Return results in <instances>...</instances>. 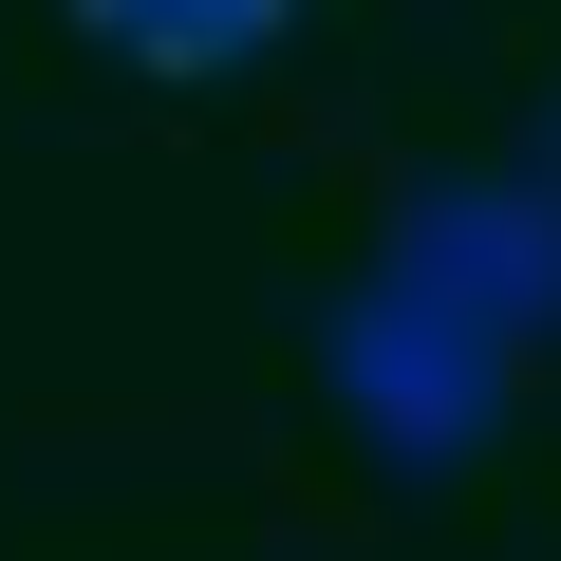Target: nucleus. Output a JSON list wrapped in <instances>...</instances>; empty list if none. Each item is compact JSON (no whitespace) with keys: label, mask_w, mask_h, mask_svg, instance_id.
Returning a JSON list of instances; mask_svg holds the SVG:
<instances>
[{"label":"nucleus","mask_w":561,"mask_h":561,"mask_svg":"<svg viewBox=\"0 0 561 561\" xmlns=\"http://www.w3.org/2000/svg\"><path fill=\"white\" fill-rule=\"evenodd\" d=\"M412 300H449L468 337H561V187L542 169H431L412 206H393V243H375Z\"/></svg>","instance_id":"f03ea898"},{"label":"nucleus","mask_w":561,"mask_h":561,"mask_svg":"<svg viewBox=\"0 0 561 561\" xmlns=\"http://www.w3.org/2000/svg\"><path fill=\"white\" fill-rule=\"evenodd\" d=\"M319 393H337V431H356L393 486H449V468H486V431H505V337H468L449 300H412V280L375 262L356 300L319 319Z\"/></svg>","instance_id":"f257e3e1"},{"label":"nucleus","mask_w":561,"mask_h":561,"mask_svg":"<svg viewBox=\"0 0 561 561\" xmlns=\"http://www.w3.org/2000/svg\"><path fill=\"white\" fill-rule=\"evenodd\" d=\"M300 0H76V38L94 57H131V76H243Z\"/></svg>","instance_id":"7ed1b4c3"},{"label":"nucleus","mask_w":561,"mask_h":561,"mask_svg":"<svg viewBox=\"0 0 561 561\" xmlns=\"http://www.w3.org/2000/svg\"><path fill=\"white\" fill-rule=\"evenodd\" d=\"M542 131H561V113H542Z\"/></svg>","instance_id":"20e7f679"}]
</instances>
